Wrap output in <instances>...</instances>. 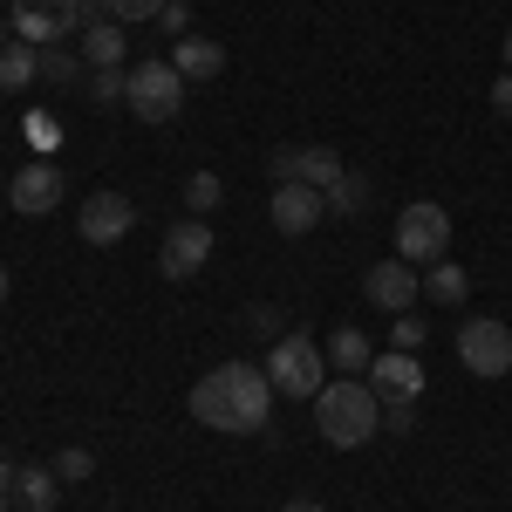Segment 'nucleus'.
Segmentation results:
<instances>
[{"mask_svg":"<svg viewBox=\"0 0 512 512\" xmlns=\"http://www.w3.org/2000/svg\"><path fill=\"white\" fill-rule=\"evenodd\" d=\"M274 410V383L253 362H219L192 383V417L205 431H267Z\"/></svg>","mask_w":512,"mask_h":512,"instance_id":"nucleus-1","label":"nucleus"},{"mask_svg":"<svg viewBox=\"0 0 512 512\" xmlns=\"http://www.w3.org/2000/svg\"><path fill=\"white\" fill-rule=\"evenodd\" d=\"M315 431L335 451H362L383 431V396L369 390V376H328L315 396Z\"/></svg>","mask_w":512,"mask_h":512,"instance_id":"nucleus-2","label":"nucleus"},{"mask_svg":"<svg viewBox=\"0 0 512 512\" xmlns=\"http://www.w3.org/2000/svg\"><path fill=\"white\" fill-rule=\"evenodd\" d=\"M267 383H274V396H294V403H315L321 396V383H328V355H321V342L315 335H280L274 349H267Z\"/></svg>","mask_w":512,"mask_h":512,"instance_id":"nucleus-3","label":"nucleus"},{"mask_svg":"<svg viewBox=\"0 0 512 512\" xmlns=\"http://www.w3.org/2000/svg\"><path fill=\"white\" fill-rule=\"evenodd\" d=\"M96 21H110L103 14V0H14V35L21 41H69L82 28H96Z\"/></svg>","mask_w":512,"mask_h":512,"instance_id":"nucleus-4","label":"nucleus"},{"mask_svg":"<svg viewBox=\"0 0 512 512\" xmlns=\"http://www.w3.org/2000/svg\"><path fill=\"white\" fill-rule=\"evenodd\" d=\"M444 253H451V212H444L437 198L403 205V219H396V260H410V267H437Z\"/></svg>","mask_w":512,"mask_h":512,"instance_id":"nucleus-5","label":"nucleus"},{"mask_svg":"<svg viewBox=\"0 0 512 512\" xmlns=\"http://www.w3.org/2000/svg\"><path fill=\"white\" fill-rule=\"evenodd\" d=\"M178 110H185V76L171 69V55H164V62H137V69H130V117L171 123Z\"/></svg>","mask_w":512,"mask_h":512,"instance_id":"nucleus-6","label":"nucleus"},{"mask_svg":"<svg viewBox=\"0 0 512 512\" xmlns=\"http://www.w3.org/2000/svg\"><path fill=\"white\" fill-rule=\"evenodd\" d=\"M458 362L472 369V376H506L512 369V328L499 315H472L465 328H458Z\"/></svg>","mask_w":512,"mask_h":512,"instance_id":"nucleus-7","label":"nucleus"},{"mask_svg":"<svg viewBox=\"0 0 512 512\" xmlns=\"http://www.w3.org/2000/svg\"><path fill=\"white\" fill-rule=\"evenodd\" d=\"M130 226H137V205H130L123 192H89L76 205V233L89 239V246H117Z\"/></svg>","mask_w":512,"mask_h":512,"instance_id":"nucleus-8","label":"nucleus"},{"mask_svg":"<svg viewBox=\"0 0 512 512\" xmlns=\"http://www.w3.org/2000/svg\"><path fill=\"white\" fill-rule=\"evenodd\" d=\"M205 260H212V226H205V219H178V226L164 233V246H158V274L164 280H192Z\"/></svg>","mask_w":512,"mask_h":512,"instance_id":"nucleus-9","label":"nucleus"},{"mask_svg":"<svg viewBox=\"0 0 512 512\" xmlns=\"http://www.w3.org/2000/svg\"><path fill=\"white\" fill-rule=\"evenodd\" d=\"M362 294H369L383 315H410L417 294H424V274H417L410 260H376V267L362 274Z\"/></svg>","mask_w":512,"mask_h":512,"instance_id":"nucleus-10","label":"nucleus"},{"mask_svg":"<svg viewBox=\"0 0 512 512\" xmlns=\"http://www.w3.org/2000/svg\"><path fill=\"white\" fill-rule=\"evenodd\" d=\"M267 171H274V185H315V192H328L335 178H342V158L335 151H321V144H287V151H274L267 158Z\"/></svg>","mask_w":512,"mask_h":512,"instance_id":"nucleus-11","label":"nucleus"},{"mask_svg":"<svg viewBox=\"0 0 512 512\" xmlns=\"http://www.w3.org/2000/svg\"><path fill=\"white\" fill-rule=\"evenodd\" d=\"M62 164H48V158H35V164H21L14 171V185H7V198H14V212H28V219H41V212H55L62 205Z\"/></svg>","mask_w":512,"mask_h":512,"instance_id":"nucleus-12","label":"nucleus"},{"mask_svg":"<svg viewBox=\"0 0 512 512\" xmlns=\"http://www.w3.org/2000/svg\"><path fill=\"white\" fill-rule=\"evenodd\" d=\"M267 212H274V226L287 239H301L328 219V192H315V185H274V205Z\"/></svg>","mask_w":512,"mask_h":512,"instance_id":"nucleus-13","label":"nucleus"},{"mask_svg":"<svg viewBox=\"0 0 512 512\" xmlns=\"http://www.w3.org/2000/svg\"><path fill=\"white\" fill-rule=\"evenodd\" d=\"M369 390L383 396V403H417V396H424V369H417V355H403V349L376 355V362H369Z\"/></svg>","mask_w":512,"mask_h":512,"instance_id":"nucleus-14","label":"nucleus"},{"mask_svg":"<svg viewBox=\"0 0 512 512\" xmlns=\"http://www.w3.org/2000/svg\"><path fill=\"white\" fill-rule=\"evenodd\" d=\"M171 69H178L185 82H212L219 69H226V48L205 41V35H185V41H171Z\"/></svg>","mask_w":512,"mask_h":512,"instance_id":"nucleus-15","label":"nucleus"},{"mask_svg":"<svg viewBox=\"0 0 512 512\" xmlns=\"http://www.w3.org/2000/svg\"><path fill=\"white\" fill-rule=\"evenodd\" d=\"M76 55L89 69H123V55H130V35H123V21H96V28H82Z\"/></svg>","mask_w":512,"mask_h":512,"instance_id":"nucleus-16","label":"nucleus"},{"mask_svg":"<svg viewBox=\"0 0 512 512\" xmlns=\"http://www.w3.org/2000/svg\"><path fill=\"white\" fill-rule=\"evenodd\" d=\"M62 506V478L55 465H28V472L14 478V512H55Z\"/></svg>","mask_w":512,"mask_h":512,"instance_id":"nucleus-17","label":"nucleus"},{"mask_svg":"<svg viewBox=\"0 0 512 512\" xmlns=\"http://www.w3.org/2000/svg\"><path fill=\"white\" fill-rule=\"evenodd\" d=\"M28 82H41V48L35 41H7V48H0V89L21 96Z\"/></svg>","mask_w":512,"mask_h":512,"instance_id":"nucleus-18","label":"nucleus"},{"mask_svg":"<svg viewBox=\"0 0 512 512\" xmlns=\"http://www.w3.org/2000/svg\"><path fill=\"white\" fill-rule=\"evenodd\" d=\"M321 355H328V362H335L342 376H369V362H376V355H369V335H362V328H335Z\"/></svg>","mask_w":512,"mask_h":512,"instance_id":"nucleus-19","label":"nucleus"},{"mask_svg":"<svg viewBox=\"0 0 512 512\" xmlns=\"http://www.w3.org/2000/svg\"><path fill=\"white\" fill-rule=\"evenodd\" d=\"M424 294H431L437 308H458V301L472 294V274H465L458 260H437V267H424Z\"/></svg>","mask_w":512,"mask_h":512,"instance_id":"nucleus-20","label":"nucleus"},{"mask_svg":"<svg viewBox=\"0 0 512 512\" xmlns=\"http://www.w3.org/2000/svg\"><path fill=\"white\" fill-rule=\"evenodd\" d=\"M362 205H369V178H362V171H342V178L328 185V212H335V219H362Z\"/></svg>","mask_w":512,"mask_h":512,"instance_id":"nucleus-21","label":"nucleus"},{"mask_svg":"<svg viewBox=\"0 0 512 512\" xmlns=\"http://www.w3.org/2000/svg\"><path fill=\"white\" fill-rule=\"evenodd\" d=\"M89 103H96V110L130 103V69H89Z\"/></svg>","mask_w":512,"mask_h":512,"instance_id":"nucleus-22","label":"nucleus"},{"mask_svg":"<svg viewBox=\"0 0 512 512\" xmlns=\"http://www.w3.org/2000/svg\"><path fill=\"white\" fill-rule=\"evenodd\" d=\"M219 198H226L219 171H192V178H185V212H192V219H205V212H212Z\"/></svg>","mask_w":512,"mask_h":512,"instance_id":"nucleus-23","label":"nucleus"},{"mask_svg":"<svg viewBox=\"0 0 512 512\" xmlns=\"http://www.w3.org/2000/svg\"><path fill=\"white\" fill-rule=\"evenodd\" d=\"M41 82H55V89L76 82V55H69V41H41Z\"/></svg>","mask_w":512,"mask_h":512,"instance_id":"nucleus-24","label":"nucleus"},{"mask_svg":"<svg viewBox=\"0 0 512 512\" xmlns=\"http://www.w3.org/2000/svg\"><path fill=\"white\" fill-rule=\"evenodd\" d=\"M390 342L403 355H417L424 342H431V321H424V315H390Z\"/></svg>","mask_w":512,"mask_h":512,"instance_id":"nucleus-25","label":"nucleus"},{"mask_svg":"<svg viewBox=\"0 0 512 512\" xmlns=\"http://www.w3.org/2000/svg\"><path fill=\"white\" fill-rule=\"evenodd\" d=\"M246 335H253V342H267V349H274L280 335H287V328H280V308H267V301H253V308H246Z\"/></svg>","mask_w":512,"mask_h":512,"instance_id":"nucleus-26","label":"nucleus"},{"mask_svg":"<svg viewBox=\"0 0 512 512\" xmlns=\"http://www.w3.org/2000/svg\"><path fill=\"white\" fill-rule=\"evenodd\" d=\"M103 14L130 28V21H158V14H164V0H103Z\"/></svg>","mask_w":512,"mask_h":512,"instance_id":"nucleus-27","label":"nucleus"},{"mask_svg":"<svg viewBox=\"0 0 512 512\" xmlns=\"http://www.w3.org/2000/svg\"><path fill=\"white\" fill-rule=\"evenodd\" d=\"M89 472H96V458H89L82 444H69V451H55V478H62V485H69V478H89Z\"/></svg>","mask_w":512,"mask_h":512,"instance_id":"nucleus-28","label":"nucleus"},{"mask_svg":"<svg viewBox=\"0 0 512 512\" xmlns=\"http://www.w3.org/2000/svg\"><path fill=\"white\" fill-rule=\"evenodd\" d=\"M158 21H164V35H178V41L192 35V7H185V0H164V14H158Z\"/></svg>","mask_w":512,"mask_h":512,"instance_id":"nucleus-29","label":"nucleus"},{"mask_svg":"<svg viewBox=\"0 0 512 512\" xmlns=\"http://www.w3.org/2000/svg\"><path fill=\"white\" fill-rule=\"evenodd\" d=\"M417 424V403H383V431H410Z\"/></svg>","mask_w":512,"mask_h":512,"instance_id":"nucleus-30","label":"nucleus"},{"mask_svg":"<svg viewBox=\"0 0 512 512\" xmlns=\"http://www.w3.org/2000/svg\"><path fill=\"white\" fill-rule=\"evenodd\" d=\"M492 110H506V117H512V69L492 82Z\"/></svg>","mask_w":512,"mask_h":512,"instance_id":"nucleus-31","label":"nucleus"},{"mask_svg":"<svg viewBox=\"0 0 512 512\" xmlns=\"http://www.w3.org/2000/svg\"><path fill=\"white\" fill-rule=\"evenodd\" d=\"M14 478H21L14 465H0V512H14Z\"/></svg>","mask_w":512,"mask_h":512,"instance_id":"nucleus-32","label":"nucleus"},{"mask_svg":"<svg viewBox=\"0 0 512 512\" xmlns=\"http://www.w3.org/2000/svg\"><path fill=\"white\" fill-rule=\"evenodd\" d=\"M287 512H328V506H315V499H294V506H287Z\"/></svg>","mask_w":512,"mask_h":512,"instance_id":"nucleus-33","label":"nucleus"},{"mask_svg":"<svg viewBox=\"0 0 512 512\" xmlns=\"http://www.w3.org/2000/svg\"><path fill=\"white\" fill-rule=\"evenodd\" d=\"M0 308H7V267H0Z\"/></svg>","mask_w":512,"mask_h":512,"instance_id":"nucleus-34","label":"nucleus"},{"mask_svg":"<svg viewBox=\"0 0 512 512\" xmlns=\"http://www.w3.org/2000/svg\"><path fill=\"white\" fill-rule=\"evenodd\" d=\"M506 69H512V28H506Z\"/></svg>","mask_w":512,"mask_h":512,"instance_id":"nucleus-35","label":"nucleus"},{"mask_svg":"<svg viewBox=\"0 0 512 512\" xmlns=\"http://www.w3.org/2000/svg\"><path fill=\"white\" fill-rule=\"evenodd\" d=\"M0 48H7V28H0Z\"/></svg>","mask_w":512,"mask_h":512,"instance_id":"nucleus-36","label":"nucleus"}]
</instances>
